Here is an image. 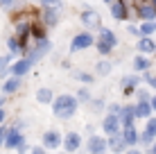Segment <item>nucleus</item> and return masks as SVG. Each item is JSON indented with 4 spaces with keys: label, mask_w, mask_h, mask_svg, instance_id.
<instances>
[{
    "label": "nucleus",
    "mask_w": 156,
    "mask_h": 154,
    "mask_svg": "<svg viewBox=\"0 0 156 154\" xmlns=\"http://www.w3.org/2000/svg\"><path fill=\"white\" fill-rule=\"evenodd\" d=\"M77 98L75 95H59L57 100H52V111H55L57 118L61 120H68L75 116V111H77Z\"/></svg>",
    "instance_id": "obj_1"
},
{
    "label": "nucleus",
    "mask_w": 156,
    "mask_h": 154,
    "mask_svg": "<svg viewBox=\"0 0 156 154\" xmlns=\"http://www.w3.org/2000/svg\"><path fill=\"white\" fill-rule=\"evenodd\" d=\"M93 43H95L93 34H90V32H82V34H77V36L73 39L70 50H73V52H79V50H86V48H90Z\"/></svg>",
    "instance_id": "obj_2"
},
{
    "label": "nucleus",
    "mask_w": 156,
    "mask_h": 154,
    "mask_svg": "<svg viewBox=\"0 0 156 154\" xmlns=\"http://www.w3.org/2000/svg\"><path fill=\"white\" fill-rule=\"evenodd\" d=\"M102 129H104V134H118L120 131V118H118L115 113H109L104 116V120H102Z\"/></svg>",
    "instance_id": "obj_3"
},
{
    "label": "nucleus",
    "mask_w": 156,
    "mask_h": 154,
    "mask_svg": "<svg viewBox=\"0 0 156 154\" xmlns=\"http://www.w3.org/2000/svg\"><path fill=\"white\" fill-rule=\"evenodd\" d=\"M86 150H88L90 154L106 152V138H102V136H90L88 143H86Z\"/></svg>",
    "instance_id": "obj_4"
},
{
    "label": "nucleus",
    "mask_w": 156,
    "mask_h": 154,
    "mask_svg": "<svg viewBox=\"0 0 156 154\" xmlns=\"http://www.w3.org/2000/svg\"><path fill=\"white\" fill-rule=\"evenodd\" d=\"M59 145H61V136H59L55 129L43 134V147H45V150H55V147H59Z\"/></svg>",
    "instance_id": "obj_5"
},
{
    "label": "nucleus",
    "mask_w": 156,
    "mask_h": 154,
    "mask_svg": "<svg viewBox=\"0 0 156 154\" xmlns=\"http://www.w3.org/2000/svg\"><path fill=\"white\" fill-rule=\"evenodd\" d=\"M111 16H113L115 20H125L127 18V7H125V2L122 0H111Z\"/></svg>",
    "instance_id": "obj_6"
},
{
    "label": "nucleus",
    "mask_w": 156,
    "mask_h": 154,
    "mask_svg": "<svg viewBox=\"0 0 156 154\" xmlns=\"http://www.w3.org/2000/svg\"><path fill=\"white\" fill-rule=\"evenodd\" d=\"M79 145H82V136H79L77 131H70V134L66 136V141H63V147H66L68 152H77Z\"/></svg>",
    "instance_id": "obj_7"
},
{
    "label": "nucleus",
    "mask_w": 156,
    "mask_h": 154,
    "mask_svg": "<svg viewBox=\"0 0 156 154\" xmlns=\"http://www.w3.org/2000/svg\"><path fill=\"white\" fill-rule=\"evenodd\" d=\"M20 143H23V134H20L18 129H9L7 131V138H5V147L14 150V147H18Z\"/></svg>",
    "instance_id": "obj_8"
},
{
    "label": "nucleus",
    "mask_w": 156,
    "mask_h": 154,
    "mask_svg": "<svg viewBox=\"0 0 156 154\" xmlns=\"http://www.w3.org/2000/svg\"><path fill=\"white\" fill-rule=\"evenodd\" d=\"M138 16H140L143 20H154V18H156V7H154L152 2L138 5Z\"/></svg>",
    "instance_id": "obj_9"
},
{
    "label": "nucleus",
    "mask_w": 156,
    "mask_h": 154,
    "mask_svg": "<svg viewBox=\"0 0 156 154\" xmlns=\"http://www.w3.org/2000/svg\"><path fill=\"white\" fill-rule=\"evenodd\" d=\"M82 23L86 25V27H98L100 25V14L95 12V9H86V12L82 14Z\"/></svg>",
    "instance_id": "obj_10"
},
{
    "label": "nucleus",
    "mask_w": 156,
    "mask_h": 154,
    "mask_svg": "<svg viewBox=\"0 0 156 154\" xmlns=\"http://www.w3.org/2000/svg\"><path fill=\"white\" fill-rule=\"evenodd\" d=\"M30 68H32V61H30V59H18V61L12 66V75L23 77L25 73H30Z\"/></svg>",
    "instance_id": "obj_11"
},
{
    "label": "nucleus",
    "mask_w": 156,
    "mask_h": 154,
    "mask_svg": "<svg viewBox=\"0 0 156 154\" xmlns=\"http://www.w3.org/2000/svg\"><path fill=\"white\" fill-rule=\"evenodd\" d=\"M106 147H111L113 152H122L127 147V143L120 134H111V138H106Z\"/></svg>",
    "instance_id": "obj_12"
},
{
    "label": "nucleus",
    "mask_w": 156,
    "mask_h": 154,
    "mask_svg": "<svg viewBox=\"0 0 156 154\" xmlns=\"http://www.w3.org/2000/svg\"><path fill=\"white\" fill-rule=\"evenodd\" d=\"M118 118H120V125H122V127L133 125V118H136V113H133V107H122L120 113H118Z\"/></svg>",
    "instance_id": "obj_13"
},
{
    "label": "nucleus",
    "mask_w": 156,
    "mask_h": 154,
    "mask_svg": "<svg viewBox=\"0 0 156 154\" xmlns=\"http://www.w3.org/2000/svg\"><path fill=\"white\" fill-rule=\"evenodd\" d=\"M122 138H125L127 145H136V143H138V131H136V127H133V125L122 127Z\"/></svg>",
    "instance_id": "obj_14"
},
{
    "label": "nucleus",
    "mask_w": 156,
    "mask_h": 154,
    "mask_svg": "<svg viewBox=\"0 0 156 154\" xmlns=\"http://www.w3.org/2000/svg\"><path fill=\"white\" fill-rule=\"evenodd\" d=\"M133 113H136V118L147 120L149 116H152V107H149V102H140V100H138V104L133 107Z\"/></svg>",
    "instance_id": "obj_15"
},
{
    "label": "nucleus",
    "mask_w": 156,
    "mask_h": 154,
    "mask_svg": "<svg viewBox=\"0 0 156 154\" xmlns=\"http://www.w3.org/2000/svg\"><path fill=\"white\" fill-rule=\"evenodd\" d=\"M138 50L143 52V55H149V52H156V43L149 36H143L140 41H138Z\"/></svg>",
    "instance_id": "obj_16"
},
{
    "label": "nucleus",
    "mask_w": 156,
    "mask_h": 154,
    "mask_svg": "<svg viewBox=\"0 0 156 154\" xmlns=\"http://www.w3.org/2000/svg\"><path fill=\"white\" fill-rule=\"evenodd\" d=\"M18 88H20V77H16V75H12L7 82L2 84V91L5 93H16Z\"/></svg>",
    "instance_id": "obj_17"
},
{
    "label": "nucleus",
    "mask_w": 156,
    "mask_h": 154,
    "mask_svg": "<svg viewBox=\"0 0 156 154\" xmlns=\"http://www.w3.org/2000/svg\"><path fill=\"white\" fill-rule=\"evenodd\" d=\"M100 39L104 41L106 45H111V48H115V45H118V39H115V34H113L111 30H106V27H102V30H100Z\"/></svg>",
    "instance_id": "obj_18"
},
{
    "label": "nucleus",
    "mask_w": 156,
    "mask_h": 154,
    "mask_svg": "<svg viewBox=\"0 0 156 154\" xmlns=\"http://www.w3.org/2000/svg\"><path fill=\"white\" fill-rule=\"evenodd\" d=\"M43 20H45V25H57L59 23V14H57V9H52V7H48L45 12H43Z\"/></svg>",
    "instance_id": "obj_19"
},
{
    "label": "nucleus",
    "mask_w": 156,
    "mask_h": 154,
    "mask_svg": "<svg viewBox=\"0 0 156 154\" xmlns=\"http://www.w3.org/2000/svg\"><path fill=\"white\" fill-rule=\"evenodd\" d=\"M36 100H39L41 104H50L52 100H55V95H52L50 88H39V91H36Z\"/></svg>",
    "instance_id": "obj_20"
},
{
    "label": "nucleus",
    "mask_w": 156,
    "mask_h": 154,
    "mask_svg": "<svg viewBox=\"0 0 156 154\" xmlns=\"http://www.w3.org/2000/svg\"><path fill=\"white\" fill-rule=\"evenodd\" d=\"M120 84L125 86V91H127V93H131V88L136 86V84H140V79H138L136 75H129V77H122V79H120Z\"/></svg>",
    "instance_id": "obj_21"
},
{
    "label": "nucleus",
    "mask_w": 156,
    "mask_h": 154,
    "mask_svg": "<svg viewBox=\"0 0 156 154\" xmlns=\"http://www.w3.org/2000/svg\"><path fill=\"white\" fill-rule=\"evenodd\" d=\"M147 68H149V61L145 59V57H140V55H138L136 59H133V70H136V73H145Z\"/></svg>",
    "instance_id": "obj_22"
},
{
    "label": "nucleus",
    "mask_w": 156,
    "mask_h": 154,
    "mask_svg": "<svg viewBox=\"0 0 156 154\" xmlns=\"http://www.w3.org/2000/svg\"><path fill=\"white\" fill-rule=\"evenodd\" d=\"M156 32V25L152 23V20H143V25H140V34L143 36H149V34H154Z\"/></svg>",
    "instance_id": "obj_23"
},
{
    "label": "nucleus",
    "mask_w": 156,
    "mask_h": 154,
    "mask_svg": "<svg viewBox=\"0 0 156 154\" xmlns=\"http://www.w3.org/2000/svg\"><path fill=\"white\" fill-rule=\"evenodd\" d=\"M111 68H113V66H111V61H100L98 68H95V73H98V75H109Z\"/></svg>",
    "instance_id": "obj_24"
},
{
    "label": "nucleus",
    "mask_w": 156,
    "mask_h": 154,
    "mask_svg": "<svg viewBox=\"0 0 156 154\" xmlns=\"http://www.w3.org/2000/svg\"><path fill=\"white\" fill-rule=\"evenodd\" d=\"M7 45H9V50H12L14 55L23 50V43H20V39H9V41H7Z\"/></svg>",
    "instance_id": "obj_25"
},
{
    "label": "nucleus",
    "mask_w": 156,
    "mask_h": 154,
    "mask_svg": "<svg viewBox=\"0 0 156 154\" xmlns=\"http://www.w3.org/2000/svg\"><path fill=\"white\" fill-rule=\"evenodd\" d=\"M145 131H147L149 136H156V118H152V116L147 118V127H145Z\"/></svg>",
    "instance_id": "obj_26"
},
{
    "label": "nucleus",
    "mask_w": 156,
    "mask_h": 154,
    "mask_svg": "<svg viewBox=\"0 0 156 154\" xmlns=\"http://www.w3.org/2000/svg\"><path fill=\"white\" fill-rule=\"evenodd\" d=\"M95 45H98V52H100V55H109V52L113 50V48H111V45H106L102 39H98V43H95Z\"/></svg>",
    "instance_id": "obj_27"
},
{
    "label": "nucleus",
    "mask_w": 156,
    "mask_h": 154,
    "mask_svg": "<svg viewBox=\"0 0 156 154\" xmlns=\"http://www.w3.org/2000/svg\"><path fill=\"white\" fill-rule=\"evenodd\" d=\"M43 5H45V7H52V9H59L61 7V2H59V0H41Z\"/></svg>",
    "instance_id": "obj_28"
},
{
    "label": "nucleus",
    "mask_w": 156,
    "mask_h": 154,
    "mask_svg": "<svg viewBox=\"0 0 156 154\" xmlns=\"http://www.w3.org/2000/svg\"><path fill=\"white\" fill-rule=\"evenodd\" d=\"M149 98H152V95L147 91H138V100H140V102H149Z\"/></svg>",
    "instance_id": "obj_29"
},
{
    "label": "nucleus",
    "mask_w": 156,
    "mask_h": 154,
    "mask_svg": "<svg viewBox=\"0 0 156 154\" xmlns=\"http://www.w3.org/2000/svg\"><path fill=\"white\" fill-rule=\"evenodd\" d=\"M88 98H90V95H88V91H86V88H82V91L77 93V100H86V102H88Z\"/></svg>",
    "instance_id": "obj_30"
},
{
    "label": "nucleus",
    "mask_w": 156,
    "mask_h": 154,
    "mask_svg": "<svg viewBox=\"0 0 156 154\" xmlns=\"http://www.w3.org/2000/svg\"><path fill=\"white\" fill-rule=\"evenodd\" d=\"M7 127H0V145H5V138H7Z\"/></svg>",
    "instance_id": "obj_31"
},
{
    "label": "nucleus",
    "mask_w": 156,
    "mask_h": 154,
    "mask_svg": "<svg viewBox=\"0 0 156 154\" xmlns=\"http://www.w3.org/2000/svg\"><path fill=\"white\" fill-rule=\"evenodd\" d=\"M77 77L82 79V82H93V75H86V73H79Z\"/></svg>",
    "instance_id": "obj_32"
},
{
    "label": "nucleus",
    "mask_w": 156,
    "mask_h": 154,
    "mask_svg": "<svg viewBox=\"0 0 156 154\" xmlns=\"http://www.w3.org/2000/svg\"><path fill=\"white\" fill-rule=\"evenodd\" d=\"M9 63V57H0V73L5 70V66Z\"/></svg>",
    "instance_id": "obj_33"
},
{
    "label": "nucleus",
    "mask_w": 156,
    "mask_h": 154,
    "mask_svg": "<svg viewBox=\"0 0 156 154\" xmlns=\"http://www.w3.org/2000/svg\"><path fill=\"white\" fill-rule=\"evenodd\" d=\"M129 34H133V36H140V30H138V27H133V25H131V27H129Z\"/></svg>",
    "instance_id": "obj_34"
},
{
    "label": "nucleus",
    "mask_w": 156,
    "mask_h": 154,
    "mask_svg": "<svg viewBox=\"0 0 156 154\" xmlns=\"http://www.w3.org/2000/svg\"><path fill=\"white\" fill-rule=\"evenodd\" d=\"M32 154H45V147H32Z\"/></svg>",
    "instance_id": "obj_35"
},
{
    "label": "nucleus",
    "mask_w": 156,
    "mask_h": 154,
    "mask_svg": "<svg viewBox=\"0 0 156 154\" xmlns=\"http://www.w3.org/2000/svg\"><path fill=\"white\" fill-rule=\"evenodd\" d=\"M14 0H0V7H12Z\"/></svg>",
    "instance_id": "obj_36"
},
{
    "label": "nucleus",
    "mask_w": 156,
    "mask_h": 154,
    "mask_svg": "<svg viewBox=\"0 0 156 154\" xmlns=\"http://www.w3.org/2000/svg\"><path fill=\"white\" fill-rule=\"evenodd\" d=\"M147 82H149V86L156 88V77H154V75H147Z\"/></svg>",
    "instance_id": "obj_37"
},
{
    "label": "nucleus",
    "mask_w": 156,
    "mask_h": 154,
    "mask_svg": "<svg viewBox=\"0 0 156 154\" xmlns=\"http://www.w3.org/2000/svg\"><path fill=\"white\" fill-rule=\"evenodd\" d=\"M149 107H152V111H156V95L149 98Z\"/></svg>",
    "instance_id": "obj_38"
},
{
    "label": "nucleus",
    "mask_w": 156,
    "mask_h": 154,
    "mask_svg": "<svg viewBox=\"0 0 156 154\" xmlns=\"http://www.w3.org/2000/svg\"><path fill=\"white\" fill-rule=\"evenodd\" d=\"M120 109H122V107H118V104H113V107H111V113H115V116H118V113H120Z\"/></svg>",
    "instance_id": "obj_39"
},
{
    "label": "nucleus",
    "mask_w": 156,
    "mask_h": 154,
    "mask_svg": "<svg viewBox=\"0 0 156 154\" xmlns=\"http://www.w3.org/2000/svg\"><path fill=\"white\" fill-rule=\"evenodd\" d=\"M5 123V111H2V107H0V125Z\"/></svg>",
    "instance_id": "obj_40"
},
{
    "label": "nucleus",
    "mask_w": 156,
    "mask_h": 154,
    "mask_svg": "<svg viewBox=\"0 0 156 154\" xmlns=\"http://www.w3.org/2000/svg\"><path fill=\"white\" fill-rule=\"evenodd\" d=\"M125 154H143V152H140V150H127Z\"/></svg>",
    "instance_id": "obj_41"
},
{
    "label": "nucleus",
    "mask_w": 156,
    "mask_h": 154,
    "mask_svg": "<svg viewBox=\"0 0 156 154\" xmlns=\"http://www.w3.org/2000/svg\"><path fill=\"white\" fill-rule=\"evenodd\" d=\"M152 154H156V143H154V145H152Z\"/></svg>",
    "instance_id": "obj_42"
},
{
    "label": "nucleus",
    "mask_w": 156,
    "mask_h": 154,
    "mask_svg": "<svg viewBox=\"0 0 156 154\" xmlns=\"http://www.w3.org/2000/svg\"><path fill=\"white\" fill-rule=\"evenodd\" d=\"M2 104H5V98H0V107H2Z\"/></svg>",
    "instance_id": "obj_43"
},
{
    "label": "nucleus",
    "mask_w": 156,
    "mask_h": 154,
    "mask_svg": "<svg viewBox=\"0 0 156 154\" xmlns=\"http://www.w3.org/2000/svg\"><path fill=\"white\" fill-rule=\"evenodd\" d=\"M152 5H154V7H156V0H152Z\"/></svg>",
    "instance_id": "obj_44"
},
{
    "label": "nucleus",
    "mask_w": 156,
    "mask_h": 154,
    "mask_svg": "<svg viewBox=\"0 0 156 154\" xmlns=\"http://www.w3.org/2000/svg\"><path fill=\"white\" fill-rule=\"evenodd\" d=\"M104 2H111V0H104Z\"/></svg>",
    "instance_id": "obj_45"
},
{
    "label": "nucleus",
    "mask_w": 156,
    "mask_h": 154,
    "mask_svg": "<svg viewBox=\"0 0 156 154\" xmlns=\"http://www.w3.org/2000/svg\"><path fill=\"white\" fill-rule=\"evenodd\" d=\"M154 25H156V18H154Z\"/></svg>",
    "instance_id": "obj_46"
},
{
    "label": "nucleus",
    "mask_w": 156,
    "mask_h": 154,
    "mask_svg": "<svg viewBox=\"0 0 156 154\" xmlns=\"http://www.w3.org/2000/svg\"><path fill=\"white\" fill-rule=\"evenodd\" d=\"M100 154H104V152H100Z\"/></svg>",
    "instance_id": "obj_47"
},
{
    "label": "nucleus",
    "mask_w": 156,
    "mask_h": 154,
    "mask_svg": "<svg viewBox=\"0 0 156 154\" xmlns=\"http://www.w3.org/2000/svg\"><path fill=\"white\" fill-rule=\"evenodd\" d=\"M39 2H41V0H39Z\"/></svg>",
    "instance_id": "obj_48"
}]
</instances>
